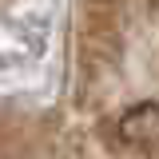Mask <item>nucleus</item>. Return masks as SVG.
<instances>
[{
    "mask_svg": "<svg viewBox=\"0 0 159 159\" xmlns=\"http://www.w3.org/2000/svg\"><path fill=\"white\" fill-rule=\"evenodd\" d=\"M107 139L116 147H123L127 155L159 159V103L155 99H139L131 107H123L107 123Z\"/></svg>",
    "mask_w": 159,
    "mask_h": 159,
    "instance_id": "obj_1",
    "label": "nucleus"
}]
</instances>
